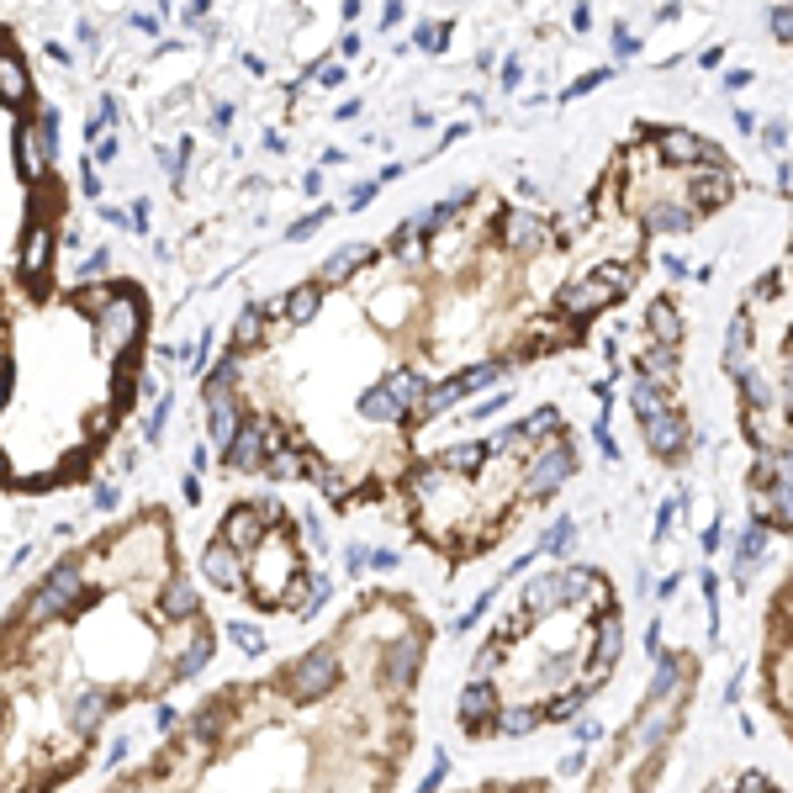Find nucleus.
<instances>
[{"label": "nucleus", "instance_id": "1", "mask_svg": "<svg viewBox=\"0 0 793 793\" xmlns=\"http://www.w3.org/2000/svg\"><path fill=\"white\" fill-rule=\"evenodd\" d=\"M138 334H143V297L117 286V297L96 312V339L112 349V355H122L127 344H138Z\"/></svg>", "mask_w": 793, "mask_h": 793}, {"label": "nucleus", "instance_id": "2", "mask_svg": "<svg viewBox=\"0 0 793 793\" xmlns=\"http://www.w3.org/2000/svg\"><path fill=\"white\" fill-rule=\"evenodd\" d=\"M556 302H561V318L566 323H582V318H598L603 307H614V291H608L598 275H587V281H571Z\"/></svg>", "mask_w": 793, "mask_h": 793}, {"label": "nucleus", "instance_id": "3", "mask_svg": "<svg viewBox=\"0 0 793 793\" xmlns=\"http://www.w3.org/2000/svg\"><path fill=\"white\" fill-rule=\"evenodd\" d=\"M275 508H254V503H244V508H233L228 519H223V540L217 545H228L233 556H244V550H254L265 540V519H270Z\"/></svg>", "mask_w": 793, "mask_h": 793}, {"label": "nucleus", "instance_id": "4", "mask_svg": "<svg viewBox=\"0 0 793 793\" xmlns=\"http://www.w3.org/2000/svg\"><path fill=\"white\" fill-rule=\"evenodd\" d=\"M571 476V450L566 445H545L540 450V460L529 466V497H550V492H561V482Z\"/></svg>", "mask_w": 793, "mask_h": 793}, {"label": "nucleus", "instance_id": "5", "mask_svg": "<svg viewBox=\"0 0 793 793\" xmlns=\"http://www.w3.org/2000/svg\"><path fill=\"white\" fill-rule=\"evenodd\" d=\"M270 450H275V439L260 429V423H249V418H244V423H238V439L228 445V455H223V460H228L233 471H260Z\"/></svg>", "mask_w": 793, "mask_h": 793}, {"label": "nucleus", "instance_id": "6", "mask_svg": "<svg viewBox=\"0 0 793 793\" xmlns=\"http://www.w3.org/2000/svg\"><path fill=\"white\" fill-rule=\"evenodd\" d=\"M656 149H661V159H672V164H719V154L709 149L698 133H688V127H667V133L656 138Z\"/></svg>", "mask_w": 793, "mask_h": 793}, {"label": "nucleus", "instance_id": "7", "mask_svg": "<svg viewBox=\"0 0 793 793\" xmlns=\"http://www.w3.org/2000/svg\"><path fill=\"white\" fill-rule=\"evenodd\" d=\"M645 344H656V349H677L682 344V312H677V302L672 297H661V302H651L645 307Z\"/></svg>", "mask_w": 793, "mask_h": 793}, {"label": "nucleus", "instance_id": "8", "mask_svg": "<svg viewBox=\"0 0 793 793\" xmlns=\"http://www.w3.org/2000/svg\"><path fill=\"white\" fill-rule=\"evenodd\" d=\"M238 423H244V413H238L233 392L228 397H207V434H212V450L228 455V445L238 439Z\"/></svg>", "mask_w": 793, "mask_h": 793}, {"label": "nucleus", "instance_id": "9", "mask_svg": "<svg viewBox=\"0 0 793 793\" xmlns=\"http://www.w3.org/2000/svg\"><path fill=\"white\" fill-rule=\"evenodd\" d=\"M688 186H693V207H725L730 201V191H735V180H730V170H719V164H704V170H688Z\"/></svg>", "mask_w": 793, "mask_h": 793}, {"label": "nucleus", "instance_id": "10", "mask_svg": "<svg viewBox=\"0 0 793 793\" xmlns=\"http://www.w3.org/2000/svg\"><path fill=\"white\" fill-rule=\"evenodd\" d=\"M746 434L756 450H788V429H783V408H746Z\"/></svg>", "mask_w": 793, "mask_h": 793}, {"label": "nucleus", "instance_id": "11", "mask_svg": "<svg viewBox=\"0 0 793 793\" xmlns=\"http://www.w3.org/2000/svg\"><path fill=\"white\" fill-rule=\"evenodd\" d=\"M645 445H651L656 455H667V460H672L682 445H688V418L672 413V408L661 413V418H651V423H645Z\"/></svg>", "mask_w": 793, "mask_h": 793}, {"label": "nucleus", "instance_id": "12", "mask_svg": "<svg viewBox=\"0 0 793 793\" xmlns=\"http://www.w3.org/2000/svg\"><path fill=\"white\" fill-rule=\"evenodd\" d=\"M53 265V228L32 223L22 238V281H43V270Z\"/></svg>", "mask_w": 793, "mask_h": 793}, {"label": "nucleus", "instance_id": "13", "mask_svg": "<svg viewBox=\"0 0 793 793\" xmlns=\"http://www.w3.org/2000/svg\"><path fill=\"white\" fill-rule=\"evenodd\" d=\"M0 101H6V106H27L32 101L27 64L16 59V53H0Z\"/></svg>", "mask_w": 793, "mask_h": 793}, {"label": "nucleus", "instance_id": "14", "mask_svg": "<svg viewBox=\"0 0 793 793\" xmlns=\"http://www.w3.org/2000/svg\"><path fill=\"white\" fill-rule=\"evenodd\" d=\"M201 566H207V577H212L217 587H228V593H238V587H244V556H233L228 545H212Z\"/></svg>", "mask_w": 793, "mask_h": 793}, {"label": "nucleus", "instance_id": "15", "mask_svg": "<svg viewBox=\"0 0 793 793\" xmlns=\"http://www.w3.org/2000/svg\"><path fill=\"white\" fill-rule=\"evenodd\" d=\"M16 170H22L27 180H43V170H48V154H43V138H38V127H16Z\"/></svg>", "mask_w": 793, "mask_h": 793}, {"label": "nucleus", "instance_id": "16", "mask_svg": "<svg viewBox=\"0 0 793 793\" xmlns=\"http://www.w3.org/2000/svg\"><path fill=\"white\" fill-rule=\"evenodd\" d=\"M503 238H508L513 249L534 254V249H540L550 233H545V223H540V217H529V212H508V217H503Z\"/></svg>", "mask_w": 793, "mask_h": 793}, {"label": "nucleus", "instance_id": "17", "mask_svg": "<svg viewBox=\"0 0 793 793\" xmlns=\"http://www.w3.org/2000/svg\"><path fill=\"white\" fill-rule=\"evenodd\" d=\"M365 260H371V249L365 244H344V249H334L328 254V265H323V275H318V286H339V281H349Z\"/></svg>", "mask_w": 793, "mask_h": 793}, {"label": "nucleus", "instance_id": "18", "mask_svg": "<svg viewBox=\"0 0 793 793\" xmlns=\"http://www.w3.org/2000/svg\"><path fill=\"white\" fill-rule=\"evenodd\" d=\"M556 608H566L561 582H556V577H540V582H529V587H524V614H529V619H550Z\"/></svg>", "mask_w": 793, "mask_h": 793}, {"label": "nucleus", "instance_id": "19", "mask_svg": "<svg viewBox=\"0 0 793 793\" xmlns=\"http://www.w3.org/2000/svg\"><path fill=\"white\" fill-rule=\"evenodd\" d=\"M201 614V603H196V593L186 582H164V593H159V619H196Z\"/></svg>", "mask_w": 793, "mask_h": 793}, {"label": "nucleus", "instance_id": "20", "mask_svg": "<svg viewBox=\"0 0 793 793\" xmlns=\"http://www.w3.org/2000/svg\"><path fill=\"white\" fill-rule=\"evenodd\" d=\"M281 312H286L291 323H312V318H318V312H323V286L312 281V286H297V291H286V297H281Z\"/></svg>", "mask_w": 793, "mask_h": 793}, {"label": "nucleus", "instance_id": "21", "mask_svg": "<svg viewBox=\"0 0 793 793\" xmlns=\"http://www.w3.org/2000/svg\"><path fill=\"white\" fill-rule=\"evenodd\" d=\"M672 371H677V349H651V344H645V355H640V381H651L656 392H667V386H672Z\"/></svg>", "mask_w": 793, "mask_h": 793}, {"label": "nucleus", "instance_id": "22", "mask_svg": "<svg viewBox=\"0 0 793 793\" xmlns=\"http://www.w3.org/2000/svg\"><path fill=\"white\" fill-rule=\"evenodd\" d=\"M381 392L392 397L402 413H408V408H423V392H429V386H423V381H418L413 371H392V376L381 381Z\"/></svg>", "mask_w": 793, "mask_h": 793}, {"label": "nucleus", "instance_id": "23", "mask_svg": "<svg viewBox=\"0 0 793 793\" xmlns=\"http://www.w3.org/2000/svg\"><path fill=\"white\" fill-rule=\"evenodd\" d=\"M265 471L275 476V482H297V476L312 471V455H302L297 445H281L275 455H265Z\"/></svg>", "mask_w": 793, "mask_h": 793}, {"label": "nucleus", "instance_id": "24", "mask_svg": "<svg viewBox=\"0 0 793 793\" xmlns=\"http://www.w3.org/2000/svg\"><path fill=\"white\" fill-rule=\"evenodd\" d=\"M487 460V445H450V450H439V471H455V476H466V471H476Z\"/></svg>", "mask_w": 793, "mask_h": 793}, {"label": "nucleus", "instance_id": "25", "mask_svg": "<svg viewBox=\"0 0 793 793\" xmlns=\"http://www.w3.org/2000/svg\"><path fill=\"white\" fill-rule=\"evenodd\" d=\"M630 408H635V418H640V423H651V418L667 413V397H661L651 381H640V386H630Z\"/></svg>", "mask_w": 793, "mask_h": 793}, {"label": "nucleus", "instance_id": "26", "mask_svg": "<svg viewBox=\"0 0 793 793\" xmlns=\"http://www.w3.org/2000/svg\"><path fill=\"white\" fill-rule=\"evenodd\" d=\"M360 418H371V423H397V418H402V408L381 392V386H371V392L360 397Z\"/></svg>", "mask_w": 793, "mask_h": 793}, {"label": "nucleus", "instance_id": "27", "mask_svg": "<svg viewBox=\"0 0 793 793\" xmlns=\"http://www.w3.org/2000/svg\"><path fill=\"white\" fill-rule=\"evenodd\" d=\"M497 376H503V365H497V360H482V365H471V371H460L455 386H460V397H471V392H482V386H492Z\"/></svg>", "mask_w": 793, "mask_h": 793}, {"label": "nucleus", "instance_id": "28", "mask_svg": "<svg viewBox=\"0 0 793 793\" xmlns=\"http://www.w3.org/2000/svg\"><path fill=\"white\" fill-rule=\"evenodd\" d=\"M767 482L788 487V450H767L762 460H756V487H767Z\"/></svg>", "mask_w": 793, "mask_h": 793}, {"label": "nucleus", "instance_id": "29", "mask_svg": "<svg viewBox=\"0 0 793 793\" xmlns=\"http://www.w3.org/2000/svg\"><path fill=\"white\" fill-rule=\"evenodd\" d=\"M260 334H265V312L249 307L244 318L233 323V344H238V349H254V344H260Z\"/></svg>", "mask_w": 793, "mask_h": 793}, {"label": "nucleus", "instance_id": "30", "mask_svg": "<svg viewBox=\"0 0 793 793\" xmlns=\"http://www.w3.org/2000/svg\"><path fill=\"white\" fill-rule=\"evenodd\" d=\"M688 223H693V217H688V207H677V201H661V207L651 212V228L656 233H682Z\"/></svg>", "mask_w": 793, "mask_h": 793}, {"label": "nucleus", "instance_id": "31", "mask_svg": "<svg viewBox=\"0 0 793 793\" xmlns=\"http://www.w3.org/2000/svg\"><path fill=\"white\" fill-rule=\"evenodd\" d=\"M746 349H751V318H746V312H735L730 328H725V355H746Z\"/></svg>", "mask_w": 793, "mask_h": 793}, {"label": "nucleus", "instance_id": "32", "mask_svg": "<svg viewBox=\"0 0 793 793\" xmlns=\"http://www.w3.org/2000/svg\"><path fill=\"white\" fill-rule=\"evenodd\" d=\"M233 381H238V360H217L212 376H207V397H228Z\"/></svg>", "mask_w": 793, "mask_h": 793}, {"label": "nucleus", "instance_id": "33", "mask_svg": "<svg viewBox=\"0 0 793 793\" xmlns=\"http://www.w3.org/2000/svg\"><path fill=\"white\" fill-rule=\"evenodd\" d=\"M556 423H561V413H556V408H534V413H529V418L519 423V434H534V439H545L550 429H556Z\"/></svg>", "mask_w": 793, "mask_h": 793}, {"label": "nucleus", "instance_id": "34", "mask_svg": "<svg viewBox=\"0 0 793 793\" xmlns=\"http://www.w3.org/2000/svg\"><path fill=\"white\" fill-rule=\"evenodd\" d=\"M571 540H577V524H571V519H561L556 529L545 534V556H566V550H571Z\"/></svg>", "mask_w": 793, "mask_h": 793}, {"label": "nucleus", "instance_id": "35", "mask_svg": "<svg viewBox=\"0 0 793 793\" xmlns=\"http://www.w3.org/2000/svg\"><path fill=\"white\" fill-rule=\"evenodd\" d=\"M112 297H117V286H96V291H80V297H75V307H80V312H90V318H96V312H101L106 302H112Z\"/></svg>", "mask_w": 793, "mask_h": 793}, {"label": "nucleus", "instance_id": "36", "mask_svg": "<svg viewBox=\"0 0 793 793\" xmlns=\"http://www.w3.org/2000/svg\"><path fill=\"white\" fill-rule=\"evenodd\" d=\"M392 249H397L408 265H418V260H423V238H413L408 228H397V233H392Z\"/></svg>", "mask_w": 793, "mask_h": 793}, {"label": "nucleus", "instance_id": "37", "mask_svg": "<svg viewBox=\"0 0 793 793\" xmlns=\"http://www.w3.org/2000/svg\"><path fill=\"white\" fill-rule=\"evenodd\" d=\"M328 217H334V212H328V207H318L312 217H302V223H291V233H286V238H312V233H318V228L328 223Z\"/></svg>", "mask_w": 793, "mask_h": 793}, {"label": "nucleus", "instance_id": "38", "mask_svg": "<svg viewBox=\"0 0 793 793\" xmlns=\"http://www.w3.org/2000/svg\"><path fill=\"white\" fill-rule=\"evenodd\" d=\"M106 270H112V249H96V254L80 265V281H90V275H106Z\"/></svg>", "mask_w": 793, "mask_h": 793}, {"label": "nucleus", "instance_id": "39", "mask_svg": "<svg viewBox=\"0 0 793 793\" xmlns=\"http://www.w3.org/2000/svg\"><path fill=\"white\" fill-rule=\"evenodd\" d=\"M106 122H112V101H101V112H90V122H85V133H90V143H96V138L106 133Z\"/></svg>", "mask_w": 793, "mask_h": 793}, {"label": "nucleus", "instance_id": "40", "mask_svg": "<svg viewBox=\"0 0 793 793\" xmlns=\"http://www.w3.org/2000/svg\"><path fill=\"white\" fill-rule=\"evenodd\" d=\"M772 32H778V43H788V38H793V11H788V6L772 11Z\"/></svg>", "mask_w": 793, "mask_h": 793}, {"label": "nucleus", "instance_id": "41", "mask_svg": "<svg viewBox=\"0 0 793 793\" xmlns=\"http://www.w3.org/2000/svg\"><path fill=\"white\" fill-rule=\"evenodd\" d=\"M593 434H598V450H603L608 460H619V445H614V434H608V423H603V418H598V429H593Z\"/></svg>", "mask_w": 793, "mask_h": 793}, {"label": "nucleus", "instance_id": "42", "mask_svg": "<svg viewBox=\"0 0 793 793\" xmlns=\"http://www.w3.org/2000/svg\"><path fill=\"white\" fill-rule=\"evenodd\" d=\"M233 640L244 645V651H260V630H249V624H233Z\"/></svg>", "mask_w": 793, "mask_h": 793}, {"label": "nucleus", "instance_id": "43", "mask_svg": "<svg viewBox=\"0 0 793 793\" xmlns=\"http://www.w3.org/2000/svg\"><path fill=\"white\" fill-rule=\"evenodd\" d=\"M762 138H767V149H788V127H783V122H772Z\"/></svg>", "mask_w": 793, "mask_h": 793}, {"label": "nucleus", "instance_id": "44", "mask_svg": "<svg viewBox=\"0 0 793 793\" xmlns=\"http://www.w3.org/2000/svg\"><path fill=\"white\" fill-rule=\"evenodd\" d=\"M418 43L423 48H439V43H445V27H418Z\"/></svg>", "mask_w": 793, "mask_h": 793}, {"label": "nucleus", "instance_id": "45", "mask_svg": "<svg viewBox=\"0 0 793 793\" xmlns=\"http://www.w3.org/2000/svg\"><path fill=\"white\" fill-rule=\"evenodd\" d=\"M6 402H11V365L0 360V413H6Z\"/></svg>", "mask_w": 793, "mask_h": 793}, {"label": "nucleus", "instance_id": "46", "mask_svg": "<svg viewBox=\"0 0 793 793\" xmlns=\"http://www.w3.org/2000/svg\"><path fill=\"white\" fill-rule=\"evenodd\" d=\"M593 85H603V69H593V75H582L577 85H571V90H566V96H582V90H593Z\"/></svg>", "mask_w": 793, "mask_h": 793}, {"label": "nucleus", "instance_id": "47", "mask_svg": "<svg viewBox=\"0 0 793 793\" xmlns=\"http://www.w3.org/2000/svg\"><path fill=\"white\" fill-rule=\"evenodd\" d=\"M397 22H408V11H402V6H386V11H381V27H386V32H392Z\"/></svg>", "mask_w": 793, "mask_h": 793}, {"label": "nucleus", "instance_id": "48", "mask_svg": "<svg viewBox=\"0 0 793 793\" xmlns=\"http://www.w3.org/2000/svg\"><path fill=\"white\" fill-rule=\"evenodd\" d=\"M503 402H508V397H487V402H476V418H492V413H503Z\"/></svg>", "mask_w": 793, "mask_h": 793}, {"label": "nucleus", "instance_id": "49", "mask_svg": "<svg viewBox=\"0 0 793 793\" xmlns=\"http://www.w3.org/2000/svg\"><path fill=\"white\" fill-rule=\"evenodd\" d=\"M112 418H117V413H112V408H101V413H96V418H90V429H96V434H106V429H112Z\"/></svg>", "mask_w": 793, "mask_h": 793}, {"label": "nucleus", "instance_id": "50", "mask_svg": "<svg viewBox=\"0 0 793 793\" xmlns=\"http://www.w3.org/2000/svg\"><path fill=\"white\" fill-rule=\"evenodd\" d=\"M96 508H117V487H96Z\"/></svg>", "mask_w": 793, "mask_h": 793}, {"label": "nucleus", "instance_id": "51", "mask_svg": "<svg viewBox=\"0 0 793 793\" xmlns=\"http://www.w3.org/2000/svg\"><path fill=\"white\" fill-rule=\"evenodd\" d=\"M6 471H11V460H6V450H0V476H6Z\"/></svg>", "mask_w": 793, "mask_h": 793}]
</instances>
